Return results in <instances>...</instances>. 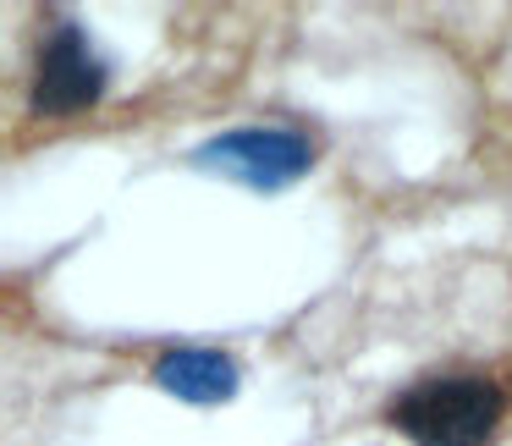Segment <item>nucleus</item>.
<instances>
[{"mask_svg":"<svg viewBox=\"0 0 512 446\" xmlns=\"http://www.w3.org/2000/svg\"><path fill=\"white\" fill-rule=\"evenodd\" d=\"M501 413L507 391L479 369H435L386 402V424L413 446H490Z\"/></svg>","mask_w":512,"mask_h":446,"instance_id":"nucleus-1","label":"nucleus"},{"mask_svg":"<svg viewBox=\"0 0 512 446\" xmlns=\"http://www.w3.org/2000/svg\"><path fill=\"white\" fill-rule=\"evenodd\" d=\"M320 149L309 133L298 127H226L210 144L193 149V166L210 171V177L232 182L248 193H281L298 177H309Z\"/></svg>","mask_w":512,"mask_h":446,"instance_id":"nucleus-2","label":"nucleus"},{"mask_svg":"<svg viewBox=\"0 0 512 446\" xmlns=\"http://www.w3.org/2000/svg\"><path fill=\"white\" fill-rule=\"evenodd\" d=\"M105 89H111V61L94 50L89 28L78 17L50 12L34 45V89H28L34 116H83L105 100Z\"/></svg>","mask_w":512,"mask_h":446,"instance_id":"nucleus-3","label":"nucleus"},{"mask_svg":"<svg viewBox=\"0 0 512 446\" xmlns=\"http://www.w3.org/2000/svg\"><path fill=\"white\" fill-rule=\"evenodd\" d=\"M237 358L221 347H171L155 358V386L193 408H221L237 397Z\"/></svg>","mask_w":512,"mask_h":446,"instance_id":"nucleus-4","label":"nucleus"}]
</instances>
